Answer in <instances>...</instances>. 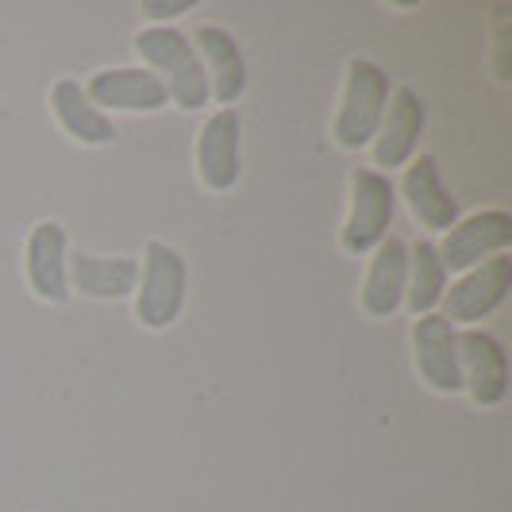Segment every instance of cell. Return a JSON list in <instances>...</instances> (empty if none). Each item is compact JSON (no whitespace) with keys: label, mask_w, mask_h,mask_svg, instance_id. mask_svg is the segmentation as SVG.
Masks as SVG:
<instances>
[{"label":"cell","mask_w":512,"mask_h":512,"mask_svg":"<svg viewBox=\"0 0 512 512\" xmlns=\"http://www.w3.org/2000/svg\"><path fill=\"white\" fill-rule=\"evenodd\" d=\"M459 370L462 389L478 409H497L509 397V355L497 335L482 328L459 332Z\"/></svg>","instance_id":"obj_9"},{"label":"cell","mask_w":512,"mask_h":512,"mask_svg":"<svg viewBox=\"0 0 512 512\" xmlns=\"http://www.w3.org/2000/svg\"><path fill=\"white\" fill-rule=\"evenodd\" d=\"M347 193H351V201H347V220L339 228V247H343V255L362 258L370 255L393 228L397 189H393L389 174L359 166V170H351Z\"/></svg>","instance_id":"obj_4"},{"label":"cell","mask_w":512,"mask_h":512,"mask_svg":"<svg viewBox=\"0 0 512 512\" xmlns=\"http://www.w3.org/2000/svg\"><path fill=\"white\" fill-rule=\"evenodd\" d=\"M512 285V258L509 255H493L482 266L466 270L459 282H451V289H443L439 305H443V320L447 324H478L486 320L493 308L509 297Z\"/></svg>","instance_id":"obj_7"},{"label":"cell","mask_w":512,"mask_h":512,"mask_svg":"<svg viewBox=\"0 0 512 512\" xmlns=\"http://www.w3.org/2000/svg\"><path fill=\"white\" fill-rule=\"evenodd\" d=\"M193 4L189 0H178V4H143V16H151V20H174L181 12H189Z\"/></svg>","instance_id":"obj_19"},{"label":"cell","mask_w":512,"mask_h":512,"mask_svg":"<svg viewBox=\"0 0 512 512\" xmlns=\"http://www.w3.org/2000/svg\"><path fill=\"white\" fill-rule=\"evenodd\" d=\"M197 178L208 193H231L243 178V120L235 108H216L197 131Z\"/></svg>","instance_id":"obj_6"},{"label":"cell","mask_w":512,"mask_h":512,"mask_svg":"<svg viewBox=\"0 0 512 512\" xmlns=\"http://www.w3.org/2000/svg\"><path fill=\"white\" fill-rule=\"evenodd\" d=\"M27 285L39 301L66 305L70 301V278H66V228L58 220H39L24 247Z\"/></svg>","instance_id":"obj_12"},{"label":"cell","mask_w":512,"mask_h":512,"mask_svg":"<svg viewBox=\"0 0 512 512\" xmlns=\"http://www.w3.org/2000/svg\"><path fill=\"white\" fill-rule=\"evenodd\" d=\"M51 112L58 128L81 147H112L116 135H120L112 116H104L101 108L85 97L77 77H58L51 85Z\"/></svg>","instance_id":"obj_17"},{"label":"cell","mask_w":512,"mask_h":512,"mask_svg":"<svg viewBox=\"0 0 512 512\" xmlns=\"http://www.w3.org/2000/svg\"><path fill=\"white\" fill-rule=\"evenodd\" d=\"M131 297H135V320L147 332H166L178 324V316L185 312V297H189V266L174 243L151 239L143 247L139 282Z\"/></svg>","instance_id":"obj_1"},{"label":"cell","mask_w":512,"mask_h":512,"mask_svg":"<svg viewBox=\"0 0 512 512\" xmlns=\"http://www.w3.org/2000/svg\"><path fill=\"white\" fill-rule=\"evenodd\" d=\"M512 239V216L501 208H486L459 220L455 228L443 231V243L436 247L443 270H474L486 258L505 255Z\"/></svg>","instance_id":"obj_10"},{"label":"cell","mask_w":512,"mask_h":512,"mask_svg":"<svg viewBox=\"0 0 512 512\" xmlns=\"http://www.w3.org/2000/svg\"><path fill=\"white\" fill-rule=\"evenodd\" d=\"M405 282H409V247L401 235H385L374 247L366 282H362V312L385 320L405 305Z\"/></svg>","instance_id":"obj_15"},{"label":"cell","mask_w":512,"mask_h":512,"mask_svg":"<svg viewBox=\"0 0 512 512\" xmlns=\"http://www.w3.org/2000/svg\"><path fill=\"white\" fill-rule=\"evenodd\" d=\"M66 278H70V289L89 301H124L139 282V258L74 251L66 255Z\"/></svg>","instance_id":"obj_14"},{"label":"cell","mask_w":512,"mask_h":512,"mask_svg":"<svg viewBox=\"0 0 512 512\" xmlns=\"http://www.w3.org/2000/svg\"><path fill=\"white\" fill-rule=\"evenodd\" d=\"M85 97L97 104V108H108V112H131V116H151V112H162L170 104V93L158 77L147 70V66H112V70H97L85 85Z\"/></svg>","instance_id":"obj_11"},{"label":"cell","mask_w":512,"mask_h":512,"mask_svg":"<svg viewBox=\"0 0 512 512\" xmlns=\"http://www.w3.org/2000/svg\"><path fill=\"white\" fill-rule=\"evenodd\" d=\"M135 54L166 85V93L174 97L178 108H185V112L205 108L208 74L197 58V47L189 43V35H181L174 27H143L135 35Z\"/></svg>","instance_id":"obj_2"},{"label":"cell","mask_w":512,"mask_h":512,"mask_svg":"<svg viewBox=\"0 0 512 512\" xmlns=\"http://www.w3.org/2000/svg\"><path fill=\"white\" fill-rule=\"evenodd\" d=\"M424 124H428V112H424V101L412 85H397L389 89V101H385L382 124H378V135L370 143V154H374V166L370 170H401L416 158V147H420V135H424Z\"/></svg>","instance_id":"obj_5"},{"label":"cell","mask_w":512,"mask_h":512,"mask_svg":"<svg viewBox=\"0 0 512 512\" xmlns=\"http://www.w3.org/2000/svg\"><path fill=\"white\" fill-rule=\"evenodd\" d=\"M197 47V58L208 74V97L231 108L247 93V58H243V47L235 43L228 27L220 24H201L189 39Z\"/></svg>","instance_id":"obj_13"},{"label":"cell","mask_w":512,"mask_h":512,"mask_svg":"<svg viewBox=\"0 0 512 512\" xmlns=\"http://www.w3.org/2000/svg\"><path fill=\"white\" fill-rule=\"evenodd\" d=\"M447 289V270L436 255V243H416L409 251V282H405V305L412 316H428Z\"/></svg>","instance_id":"obj_18"},{"label":"cell","mask_w":512,"mask_h":512,"mask_svg":"<svg viewBox=\"0 0 512 512\" xmlns=\"http://www.w3.org/2000/svg\"><path fill=\"white\" fill-rule=\"evenodd\" d=\"M401 197L409 205L412 220H420L424 228L447 231L459 224V201L451 197V189L439 178V162L432 154H420L405 166L401 178Z\"/></svg>","instance_id":"obj_16"},{"label":"cell","mask_w":512,"mask_h":512,"mask_svg":"<svg viewBox=\"0 0 512 512\" xmlns=\"http://www.w3.org/2000/svg\"><path fill=\"white\" fill-rule=\"evenodd\" d=\"M412 359H416V374L432 393H459L462 370H459V332L455 324H447L439 312L416 316L412 320Z\"/></svg>","instance_id":"obj_8"},{"label":"cell","mask_w":512,"mask_h":512,"mask_svg":"<svg viewBox=\"0 0 512 512\" xmlns=\"http://www.w3.org/2000/svg\"><path fill=\"white\" fill-rule=\"evenodd\" d=\"M389 101V74L370 58H351L343 74V93L335 108L332 135L343 151H362L374 143Z\"/></svg>","instance_id":"obj_3"}]
</instances>
